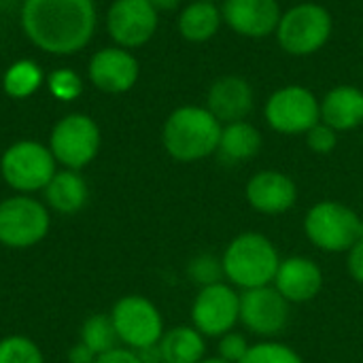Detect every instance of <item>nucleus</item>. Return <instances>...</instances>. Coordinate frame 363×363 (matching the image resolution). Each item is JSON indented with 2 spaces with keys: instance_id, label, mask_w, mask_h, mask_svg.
Instances as JSON below:
<instances>
[{
  "instance_id": "nucleus-23",
  "label": "nucleus",
  "mask_w": 363,
  "mask_h": 363,
  "mask_svg": "<svg viewBox=\"0 0 363 363\" xmlns=\"http://www.w3.org/2000/svg\"><path fill=\"white\" fill-rule=\"evenodd\" d=\"M164 363H198L206 357L204 336L194 325H177L157 342Z\"/></svg>"
},
{
  "instance_id": "nucleus-31",
  "label": "nucleus",
  "mask_w": 363,
  "mask_h": 363,
  "mask_svg": "<svg viewBox=\"0 0 363 363\" xmlns=\"http://www.w3.org/2000/svg\"><path fill=\"white\" fill-rule=\"evenodd\" d=\"M251 345L247 342V338L238 332H228L219 338V355L223 362L228 363H240L245 359V355L249 353Z\"/></svg>"
},
{
  "instance_id": "nucleus-30",
  "label": "nucleus",
  "mask_w": 363,
  "mask_h": 363,
  "mask_svg": "<svg viewBox=\"0 0 363 363\" xmlns=\"http://www.w3.org/2000/svg\"><path fill=\"white\" fill-rule=\"evenodd\" d=\"M304 138H306V147L317 155H330L338 147V132L332 130L330 125H325L323 121L313 125L304 134Z\"/></svg>"
},
{
  "instance_id": "nucleus-9",
  "label": "nucleus",
  "mask_w": 363,
  "mask_h": 363,
  "mask_svg": "<svg viewBox=\"0 0 363 363\" xmlns=\"http://www.w3.org/2000/svg\"><path fill=\"white\" fill-rule=\"evenodd\" d=\"M100 125L85 113H70L62 117L49 134V151L57 166L68 170H83L100 153Z\"/></svg>"
},
{
  "instance_id": "nucleus-8",
  "label": "nucleus",
  "mask_w": 363,
  "mask_h": 363,
  "mask_svg": "<svg viewBox=\"0 0 363 363\" xmlns=\"http://www.w3.org/2000/svg\"><path fill=\"white\" fill-rule=\"evenodd\" d=\"M264 119L270 130L283 136H304L321 121L319 98L306 85H283L266 98Z\"/></svg>"
},
{
  "instance_id": "nucleus-13",
  "label": "nucleus",
  "mask_w": 363,
  "mask_h": 363,
  "mask_svg": "<svg viewBox=\"0 0 363 363\" xmlns=\"http://www.w3.org/2000/svg\"><path fill=\"white\" fill-rule=\"evenodd\" d=\"M289 306L274 285L247 289L240 294V323L262 338L279 336L289 323Z\"/></svg>"
},
{
  "instance_id": "nucleus-18",
  "label": "nucleus",
  "mask_w": 363,
  "mask_h": 363,
  "mask_svg": "<svg viewBox=\"0 0 363 363\" xmlns=\"http://www.w3.org/2000/svg\"><path fill=\"white\" fill-rule=\"evenodd\" d=\"M272 285L289 304H304L319 296L323 287V272L311 257L294 255L281 259Z\"/></svg>"
},
{
  "instance_id": "nucleus-12",
  "label": "nucleus",
  "mask_w": 363,
  "mask_h": 363,
  "mask_svg": "<svg viewBox=\"0 0 363 363\" xmlns=\"http://www.w3.org/2000/svg\"><path fill=\"white\" fill-rule=\"evenodd\" d=\"M160 26V11L147 0H113L106 11V32L117 47L138 49L147 45Z\"/></svg>"
},
{
  "instance_id": "nucleus-28",
  "label": "nucleus",
  "mask_w": 363,
  "mask_h": 363,
  "mask_svg": "<svg viewBox=\"0 0 363 363\" xmlns=\"http://www.w3.org/2000/svg\"><path fill=\"white\" fill-rule=\"evenodd\" d=\"M49 94L60 102H74L83 94V79L72 68H55L47 77Z\"/></svg>"
},
{
  "instance_id": "nucleus-1",
  "label": "nucleus",
  "mask_w": 363,
  "mask_h": 363,
  "mask_svg": "<svg viewBox=\"0 0 363 363\" xmlns=\"http://www.w3.org/2000/svg\"><path fill=\"white\" fill-rule=\"evenodd\" d=\"M21 30L26 38L49 55H74L96 32L94 0H23Z\"/></svg>"
},
{
  "instance_id": "nucleus-14",
  "label": "nucleus",
  "mask_w": 363,
  "mask_h": 363,
  "mask_svg": "<svg viewBox=\"0 0 363 363\" xmlns=\"http://www.w3.org/2000/svg\"><path fill=\"white\" fill-rule=\"evenodd\" d=\"M223 23L238 36L259 40L274 36L283 9L279 0H223Z\"/></svg>"
},
{
  "instance_id": "nucleus-4",
  "label": "nucleus",
  "mask_w": 363,
  "mask_h": 363,
  "mask_svg": "<svg viewBox=\"0 0 363 363\" xmlns=\"http://www.w3.org/2000/svg\"><path fill=\"white\" fill-rule=\"evenodd\" d=\"M334 17L319 2H300L283 11L274 38L279 47L294 57L319 53L332 38Z\"/></svg>"
},
{
  "instance_id": "nucleus-6",
  "label": "nucleus",
  "mask_w": 363,
  "mask_h": 363,
  "mask_svg": "<svg viewBox=\"0 0 363 363\" xmlns=\"http://www.w3.org/2000/svg\"><path fill=\"white\" fill-rule=\"evenodd\" d=\"M55 172L57 162L53 153L38 140H17L0 157V174L15 194L32 196L43 191Z\"/></svg>"
},
{
  "instance_id": "nucleus-37",
  "label": "nucleus",
  "mask_w": 363,
  "mask_h": 363,
  "mask_svg": "<svg viewBox=\"0 0 363 363\" xmlns=\"http://www.w3.org/2000/svg\"><path fill=\"white\" fill-rule=\"evenodd\" d=\"M198 363H228V362H223L221 357H204L202 362H198Z\"/></svg>"
},
{
  "instance_id": "nucleus-11",
  "label": "nucleus",
  "mask_w": 363,
  "mask_h": 363,
  "mask_svg": "<svg viewBox=\"0 0 363 363\" xmlns=\"http://www.w3.org/2000/svg\"><path fill=\"white\" fill-rule=\"evenodd\" d=\"M240 321V294L228 285L217 283L202 287L191 304V323L206 338H221Z\"/></svg>"
},
{
  "instance_id": "nucleus-25",
  "label": "nucleus",
  "mask_w": 363,
  "mask_h": 363,
  "mask_svg": "<svg viewBox=\"0 0 363 363\" xmlns=\"http://www.w3.org/2000/svg\"><path fill=\"white\" fill-rule=\"evenodd\" d=\"M79 340L85 347H89L96 355H104L119 347V338H117L113 319H111V315H102V313H96L83 321Z\"/></svg>"
},
{
  "instance_id": "nucleus-5",
  "label": "nucleus",
  "mask_w": 363,
  "mask_h": 363,
  "mask_svg": "<svg viewBox=\"0 0 363 363\" xmlns=\"http://www.w3.org/2000/svg\"><path fill=\"white\" fill-rule=\"evenodd\" d=\"M304 234L321 251L347 253L363 236V221L351 206L336 200H323L308 208Z\"/></svg>"
},
{
  "instance_id": "nucleus-26",
  "label": "nucleus",
  "mask_w": 363,
  "mask_h": 363,
  "mask_svg": "<svg viewBox=\"0 0 363 363\" xmlns=\"http://www.w3.org/2000/svg\"><path fill=\"white\" fill-rule=\"evenodd\" d=\"M0 363H45V355L32 338L13 334L0 340Z\"/></svg>"
},
{
  "instance_id": "nucleus-2",
  "label": "nucleus",
  "mask_w": 363,
  "mask_h": 363,
  "mask_svg": "<svg viewBox=\"0 0 363 363\" xmlns=\"http://www.w3.org/2000/svg\"><path fill=\"white\" fill-rule=\"evenodd\" d=\"M221 128L223 123L206 106L183 104L166 117L162 145L181 164L200 162L217 153Z\"/></svg>"
},
{
  "instance_id": "nucleus-36",
  "label": "nucleus",
  "mask_w": 363,
  "mask_h": 363,
  "mask_svg": "<svg viewBox=\"0 0 363 363\" xmlns=\"http://www.w3.org/2000/svg\"><path fill=\"white\" fill-rule=\"evenodd\" d=\"M147 2H151L157 11H172L181 4V0H147Z\"/></svg>"
},
{
  "instance_id": "nucleus-22",
  "label": "nucleus",
  "mask_w": 363,
  "mask_h": 363,
  "mask_svg": "<svg viewBox=\"0 0 363 363\" xmlns=\"http://www.w3.org/2000/svg\"><path fill=\"white\" fill-rule=\"evenodd\" d=\"M264 147L262 132L251 121H234L221 128L217 155L225 164H242L259 155Z\"/></svg>"
},
{
  "instance_id": "nucleus-21",
  "label": "nucleus",
  "mask_w": 363,
  "mask_h": 363,
  "mask_svg": "<svg viewBox=\"0 0 363 363\" xmlns=\"http://www.w3.org/2000/svg\"><path fill=\"white\" fill-rule=\"evenodd\" d=\"M223 26L221 6L204 0H189L177 17V30L187 43H208Z\"/></svg>"
},
{
  "instance_id": "nucleus-16",
  "label": "nucleus",
  "mask_w": 363,
  "mask_h": 363,
  "mask_svg": "<svg viewBox=\"0 0 363 363\" xmlns=\"http://www.w3.org/2000/svg\"><path fill=\"white\" fill-rule=\"evenodd\" d=\"M223 125L234 121H245L255 108V91L249 79L240 74L217 77L208 91L204 104Z\"/></svg>"
},
{
  "instance_id": "nucleus-20",
  "label": "nucleus",
  "mask_w": 363,
  "mask_h": 363,
  "mask_svg": "<svg viewBox=\"0 0 363 363\" xmlns=\"http://www.w3.org/2000/svg\"><path fill=\"white\" fill-rule=\"evenodd\" d=\"M43 198L49 211L57 215H77L87 204L89 187L79 170L62 168L43 189Z\"/></svg>"
},
{
  "instance_id": "nucleus-24",
  "label": "nucleus",
  "mask_w": 363,
  "mask_h": 363,
  "mask_svg": "<svg viewBox=\"0 0 363 363\" xmlns=\"http://www.w3.org/2000/svg\"><path fill=\"white\" fill-rule=\"evenodd\" d=\"M45 74L34 60H15L2 74V89L15 100H26L40 89Z\"/></svg>"
},
{
  "instance_id": "nucleus-38",
  "label": "nucleus",
  "mask_w": 363,
  "mask_h": 363,
  "mask_svg": "<svg viewBox=\"0 0 363 363\" xmlns=\"http://www.w3.org/2000/svg\"><path fill=\"white\" fill-rule=\"evenodd\" d=\"M204 2H215V4H221L223 0H204Z\"/></svg>"
},
{
  "instance_id": "nucleus-17",
  "label": "nucleus",
  "mask_w": 363,
  "mask_h": 363,
  "mask_svg": "<svg viewBox=\"0 0 363 363\" xmlns=\"http://www.w3.org/2000/svg\"><path fill=\"white\" fill-rule=\"evenodd\" d=\"M247 202L262 215H285L298 200L296 181L281 170H259L245 187Z\"/></svg>"
},
{
  "instance_id": "nucleus-32",
  "label": "nucleus",
  "mask_w": 363,
  "mask_h": 363,
  "mask_svg": "<svg viewBox=\"0 0 363 363\" xmlns=\"http://www.w3.org/2000/svg\"><path fill=\"white\" fill-rule=\"evenodd\" d=\"M347 270L355 283L363 285V236L347 251Z\"/></svg>"
},
{
  "instance_id": "nucleus-3",
  "label": "nucleus",
  "mask_w": 363,
  "mask_h": 363,
  "mask_svg": "<svg viewBox=\"0 0 363 363\" xmlns=\"http://www.w3.org/2000/svg\"><path fill=\"white\" fill-rule=\"evenodd\" d=\"M221 262L225 279L242 291L272 285L281 266V257L272 240L257 232L236 236L228 245Z\"/></svg>"
},
{
  "instance_id": "nucleus-10",
  "label": "nucleus",
  "mask_w": 363,
  "mask_h": 363,
  "mask_svg": "<svg viewBox=\"0 0 363 363\" xmlns=\"http://www.w3.org/2000/svg\"><path fill=\"white\" fill-rule=\"evenodd\" d=\"M111 319L119 338V345L143 351L155 347L164 336V317L160 308L145 296H123L111 308Z\"/></svg>"
},
{
  "instance_id": "nucleus-27",
  "label": "nucleus",
  "mask_w": 363,
  "mask_h": 363,
  "mask_svg": "<svg viewBox=\"0 0 363 363\" xmlns=\"http://www.w3.org/2000/svg\"><path fill=\"white\" fill-rule=\"evenodd\" d=\"M187 277L200 289L217 285V283H223V279H225L223 262H221V257H217L213 253H198L187 264Z\"/></svg>"
},
{
  "instance_id": "nucleus-19",
  "label": "nucleus",
  "mask_w": 363,
  "mask_h": 363,
  "mask_svg": "<svg viewBox=\"0 0 363 363\" xmlns=\"http://www.w3.org/2000/svg\"><path fill=\"white\" fill-rule=\"evenodd\" d=\"M321 121L332 130L353 132L363 125V89L351 83L334 85L319 98Z\"/></svg>"
},
{
  "instance_id": "nucleus-7",
  "label": "nucleus",
  "mask_w": 363,
  "mask_h": 363,
  "mask_svg": "<svg viewBox=\"0 0 363 363\" xmlns=\"http://www.w3.org/2000/svg\"><path fill=\"white\" fill-rule=\"evenodd\" d=\"M51 228L45 202L28 194H15L0 202V245L6 249H30L43 242Z\"/></svg>"
},
{
  "instance_id": "nucleus-34",
  "label": "nucleus",
  "mask_w": 363,
  "mask_h": 363,
  "mask_svg": "<svg viewBox=\"0 0 363 363\" xmlns=\"http://www.w3.org/2000/svg\"><path fill=\"white\" fill-rule=\"evenodd\" d=\"M66 357H68V363H96V359H98V355L89 347H85L81 340L70 347Z\"/></svg>"
},
{
  "instance_id": "nucleus-15",
  "label": "nucleus",
  "mask_w": 363,
  "mask_h": 363,
  "mask_svg": "<svg viewBox=\"0 0 363 363\" xmlns=\"http://www.w3.org/2000/svg\"><path fill=\"white\" fill-rule=\"evenodd\" d=\"M87 77L91 85L104 94H125L140 77V64L130 49L104 47L96 51L87 64Z\"/></svg>"
},
{
  "instance_id": "nucleus-29",
  "label": "nucleus",
  "mask_w": 363,
  "mask_h": 363,
  "mask_svg": "<svg viewBox=\"0 0 363 363\" xmlns=\"http://www.w3.org/2000/svg\"><path fill=\"white\" fill-rule=\"evenodd\" d=\"M240 363H304L302 357L289 349L287 345H281V342H257V345H251L249 353L245 355V359Z\"/></svg>"
},
{
  "instance_id": "nucleus-33",
  "label": "nucleus",
  "mask_w": 363,
  "mask_h": 363,
  "mask_svg": "<svg viewBox=\"0 0 363 363\" xmlns=\"http://www.w3.org/2000/svg\"><path fill=\"white\" fill-rule=\"evenodd\" d=\"M96 363H143V362H140V357H138V353H136V351H132V349H128V347H117V349H113V351H108V353H104V355H98Z\"/></svg>"
},
{
  "instance_id": "nucleus-39",
  "label": "nucleus",
  "mask_w": 363,
  "mask_h": 363,
  "mask_svg": "<svg viewBox=\"0 0 363 363\" xmlns=\"http://www.w3.org/2000/svg\"><path fill=\"white\" fill-rule=\"evenodd\" d=\"M362 51H363V34H362Z\"/></svg>"
},
{
  "instance_id": "nucleus-35",
  "label": "nucleus",
  "mask_w": 363,
  "mask_h": 363,
  "mask_svg": "<svg viewBox=\"0 0 363 363\" xmlns=\"http://www.w3.org/2000/svg\"><path fill=\"white\" fill-rule=\"evenodd\" d=\"M136 353H138V357H140L143 363H164L162 362V353H160V347L157 345L155 347H147V349L136 351Z\"/></svg>"
}]
</instances>
